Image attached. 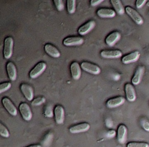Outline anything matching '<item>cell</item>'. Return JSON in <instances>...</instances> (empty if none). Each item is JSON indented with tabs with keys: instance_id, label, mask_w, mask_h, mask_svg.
<instances>
[{
	"instance_id": "cell-1",
	"label": "cell",
	"mask_w": 149,
	"mask_h": 147,
	"mask_svg": "<svg viewBox=\"0 0 149 147\" xmlns=\"http://www.w3.org/2000/svg\"><path fill=\"white\" fill-rule=\"evenodd\" d=\"M13 39L10 36L4 39V57L6 59H10L13 55Z\"/></svg>"
},
{
	"instance_id": "cell-2",
	"label": "cell",
	"mask_w": 149,
	"mask_h": 147,
	"mask_svg": "<svg viewBox=\"0 0 149 147\" xmlns=\"http://www.w3.org/2000/svg\"><path fill=\"white\" fill-rule=\"evenodd\" d=\"M47 68V64L45 62H39L29 73V77L31 79H35L40 76Z\"/></svg>"
},
{
	"instance_id": "cell-3",
	"label": "cell",
	"mask_w": 149,
	"mask_h": 147,
	"mask_svg": "<svg viewBox=\"0 0 149 147\" xmlns=\"http://www.w3.org/2000/svg\"><path fill=\"white\" fill-rule=\"evenodd\" d=\"M81 69L84 71H87V72L90 73V74H94V75H97L100 73V68L97 65L95 64L90 63L89 62H83L81 63Z\"/></svg>"
},
{
	"instance_id": "cell-4",
	"label": "cell",
	"mask_w": 149,
	"mask_h": 147,
	"mask_svg": "<svg viewBox=\"0 0 149 147\" xmlns=\"http://www.w3.org/2000/svg\"><path fill=\"white\" fill-rule=\"evenodd\" d=\"M125 12L135 21V23H136L138 25H142L143 23V17L133 8H132L131 7H125Z\"/></svg>"
},
{
	"instance_id": "cell-5",
	"label": "cell",
	"mask_w": 149,
	"mask_h": 147,
	"mask_svg": "<svg viewBox=\"0 0 149 147\" xmlns=\"http://www.w3.org/2000/svg\"><path fill=\"white\" fill-rule=\"evenodd\" d=\"M19 110L21 114L22 117L26 121H30L32 118V112L30 106L26 103H20L19 106Z\"/></svg>"
},
{
	"instance_id": "cell-6",
	"label": "cell",
	"mask_w": 149,
	"mask_h": 147,
	"mask_svg": "<svg viewBox=\"0 0 149 147\" xmlns=\"http://www.w3.org/2000/svg\"><path fill=\"white\" fill-rule=\"evenodd\" d=\"M84 42V39L80 36H69L64 39L63 44L65 46H78L82 45Z\"/></svg>"
},
{
	"instance_id": "cell-7",
	"label": "cell",
	"mask_w": 149,
	"mask_h": 147,
	"mask_svg": "<svg viewBox=\"0 0 149 147\" xmlns=\"http://www.w3.org/2000/svg\"><path fill=\"white\" fill-rule=\"evenodd\" d=\"M54 114H55V122L58 125L63 124L65 119V112H64V109L61 105H58L55 106L54 109Z\"/></svg>"
},
{
	"instance_id": "cell-8",
	"label": "cell",
	"mask_w": 149,
	"mask_h": 147,
	"mask_svg": "<svg viewBox=\"0 0 149 147\" xmlns=\"http://www.w3.org/2000/svg\"><path fill=\"white\" fill-rule=\"evenodd\" d=\"M2 104L4 106V107L5 108L6 110L12 115V116H17V110L16 109L15 106H14V104L13 103V102L8 98H2Z\"/></svg>"
},
{
	"instance_id": "cell-9",
	"label": "cell",
	"mask_w": 149,
	"mask_h": 147,
	"mask_svg": "<svg viewBox=\"0 0 149 147\" xmlns=\"http://www.w3.org/2000/svg\"><path fill=\"white\" fill-rule=\"evenodd\" d=\"M90 128V124L88 123H81L78 124V125H76L74 126H72L71 127H70L69 131L71 133H80V132H84L88 130Z\"/></svg>"
},
{
	"instance_id": "cell-10",
	"label": "cell",
	"mask_w": 149,
	"mask_h": 147,
	"mask_svg": "<svg viewBox=\"0 0 149 147\" xmlns=\"http://www.w3.org/2000/svg\"><path fill=\"white\" fill-rule=\"evenodd\" d=\"M81 65L77 62H74L71 63L70 69H71V74L73 79L74 80L79 79L81 75Z\"/></svg>"
},
{
	"instance_id": "cell-11",
	"label": "cell",
	"mask_w": 149,
	"mask_h": 147,
	"mask_svg": "<svg viewBox=\"0 0 149 147\" xmlns=\"http://www.w3.org/2000/svg\"><path fill=\"white\" fill-rule=\"evenodd\" d=\"M103 58H119L122 56V52L119 49L115 50H103L100 52Z\"/></svg>"
},
{
	"instance_id": "cell-12",
	"label": "cell",
	"mask_w": 149,
	"mask_h": 147,
	"mask_svg": "<svg viewBox=\"0 0 149 147\" xmlns=\"http://www.w3.org/2000/svg\"><path fill=\"white\" fill-rule=\"evenodd\" d=\"M95 26V22L94 20H90L89 22H87V23H85L84 25L81 26V27L79 29L78 32L80 35L81 36H84V35L87 34L89 32L91 31L93 29Z\"/></svg>"
},
{
	"instance_id": "cell-13",
	"label": "cell",
	"mask_w": 149,
	"mask_h": 147,
	"mask_svg": "<svg viewBox=\"0 0 149 147\" xmlns=\"http://www.w3.org/2000/svg\"><path fill=\"white\" fill-rule=\"evenodd\" d=\"M127 135V128L125 125H120L117 130V139L120 144H125Z\"/></svg>"
},
{
	"instance_id": "cell-14",
	"label": "cell",
	"mask_w": 149,
	"mask_h": 147,
	"mask_svg": "<svg viewBox=\"0 0 149 147\" xmlns=\"http://www.w3.org/2000/svg\"><path fill=\"white\" fill-rule=\"evenodd\" d=\"M20 90H21V92L28 100L31 101V100H33V88L30 85L27 84H22L20 85Z\"/></svg>"
},
{
	"instance_id": "cell-15",
	"label": "cell",
	"mask_w": 149,
	"mask_h": 147,
	"mask_svg": "<svg viewBox=\"0 0 149 147\" xmlns=\"http://www.w3.org/2000/svg\"><path fill=\"white\" fill-rule=\"evenodd\" d=\"M140 52L138 51H135L132 52V53H130L128 55H125L122 58V63L125 64H129L132 63L136 62L140 58Z\"/></svg>"
},
{
	"instance_id": "cell-16",
	"label": "cell",
	"mask_w": 149,
	"mask_h": 147,
	"mask_svg": "<svg viewBox=\"0 0 149 147\" xmlns=\"http://www.w3.org/2000/svg\"><path fill=\"white\" fill-rule=\"evenodd\" d=\"M125 93H126L127 98L129 101L133 102L136 100V93L132 84L128 83L125 85Z\"/></svg>"
},
{
	"instance_id": "cell-17",
	"label": "cell",
	"mask_w": 149,
	"mask_h": 147,
	"mask_svg": "<svg viewBox=\"0 0 149 147\" xmlns=\"http://www.w3.org/2000/svg\"><path fill=\"white\" fill-rule=\"evenodd\" d=\"M121 34L118 31H113L109 35L106 39V43L109 46L113 47L120 39Z\"/></svg>"
},
{
	"instance_id": "cell-18",
	"label": "cell",
	"mask_w": 149,
	"mask_h": 147,
	"mask_svg": "<svg viewBox=\"0 0 149 147\" xmlns=\"http://www.w3.org/2000/svg\"><path fill=\"white\" fill-rule=\"evenodd\" d=\"M125 102V99L124 97L119 96V97L114 98H111L110 100H108L106 102V106L110 109H113V108L118 107V106H121Z\"/></svg>"
},
{
	"instance_id": "cell-19",
	"label": "cell",
	"mask_w": 149,
	"mask_h": 147,
	"mask_svg": "<svg viewBox=\"0 0 149 147\" xmlns=\"http://www.w3.org/2000/svg\"><path fill=\"white\" fill-rule=\"evenodd\" d=\"M97 15L102 18H109V17H115L116 12L111 9L101 8L97 10Z\"/></svg>"
},
{
	"instance_id": "cell-20",
	"label": "cell",
	"mask_w": 149,
	"mask_h": 147,
	"mask_svg": "<svg viewBox=\"0 0 149 147\" xmlns=\"http://www.w3.org/2000/svg\"><path fill=\"white\" fill-rule=\"evenodd\" d=\"M144 71H145L144 66H139L137 68L136 71L135 73V75H134V77L132 79V82L134 85H138V84H140L141 79H142L143 75L144 74Z\"/></svg>"
},
{
	"instance_id": "cell-21",
	"label": "cell",
	"mask_w": 149,
	"mask_h": 147,
	"mask_svg": "<svg viewBox=\"0 0 149 147\" xmlns=\"http://www.w3.org/2000/svg\"><path fill=\"white\" fill-rule=\"evenodd\" d=\"M45 50L49 56L52 58H59L61 56L60 51L51 44H47L45 45Z\"/></svg>"
},
{
	"instance_id": "cell-22",
	"label": "cell",
	"mask_w": 149,
	"mask_h": 147,
	"mask_svg": "<svg viewBox=\"0 0 149 147\" xmlns=\"http://www.w3.org/2000/svg\"><path fill=\"white\" fill-rule=\"evenodd\" d=\"M7 71L11 81H15L17 79V69L13 62H9L7 64Z\"/></svg>"
},
{
	"instance_id": "cell-23",
	"label": "cell",
	"mask_w": 149,
	"mask_h": 147,
	"mask_svg": "<svg viewBox=\"0 0 149 147\" xmlns=\"http://www.w3.org/2000/svg\"><path fill=\"white\" fill-rule=\"evenodd\" d=\"M115 11L119 15H123L125 12V9L124 8V6L122 4V1L120 0H111V1Z\"/></svg>"
},
{
	"instance_id": "cell-24",
	"label": "cell",
	"mask_w": 149,
	"mask_h": 147,
	"mask_svg": "<svg viewBox=\"0 0 149 147\" xmlns=\"http://www.w3.org/2000/svg\"><path fill=\"white\" fill-rule=\"evenodd\" d=\"M67 10L68 13L73 14L76 11V1L75 0H68L67 1Z\"/></svg>"
},
{
	"instance_id": "cell-25",
	"label": "cell",
	"mask_w": 149,
	"mask_h": 147,
	"mask_svg": "<svg viewBox=\"0 0 149 147\" xmlns=\"http://www.w3.org/2000/svg\"><path fill=\"white\" fill-rule=\"evenodd\" d=\"M127 147H149V145L144 142H130Z\"/></svg>"
},
{
	"instance_id": "cell-26",
	"label": "cell",
	"mask_w": 149,
	"mask_h": 147,
	"mask_svg": "<svg viewBox=\"0 0 149 147\" xmlns=\"http://www.w3.org/2000/svg\"><path fill=\"white\" fill-rule=\"evenodd\" d=\"M52 138H53V134H52L51 132L48 133L43 139V141H42V144H44V146H49L50 143L52 142Z\"/></svg>"
},
{
	"instance_id": "cell-27",
	"label": "cell",
	"mask_w": 149,
	"mask_h": 147,
	"mask_svg": "<svg viewBox=\"0 0 149 147\" xmlns=\"http://www.w3.org/2000/svg\"><path fill=\"white\" fill-rule=\"evenodd\" d=\"M0 134L2 137L4 138H9L10 137V132L3 125V124H0Z\"/></svg>"
},
{
	"instance_id": "cell-28",
	"label": "cell",
	"mask_w": 149,
	"mask_h": 147,
	"mask_svg": "<svg viewBox=\"0 0 149 147\" xmlns=\"http://www.w3.org/2000/svg\"><path fill=\"white\" fill-rule=\"evenodd\" d=\"M12 87V84L10 82L1 83L0 84V93H3L4 92L8 90Z\"/></svg>"
},
{
	"instance_id": "cell-29",
	"label": "cell",
	"mask_w": 149,
	"mask_h": 147,
	"mask_svg": "<svg viewBox=\"0 0 149 147\" xmlns=\"http://www.w3.org/2000/svg\"><path fill=\"white\" fill-rule=\"evenodd\" d=\"M45 102V98L44 97H38L33 100H32V105L33 106H39Z\"/></svg>"
},
{
	"instance_id": "cell-30",
	"label": "cell",
	"mask_w": 149,
	"mask_h": 147,
	"mask_svg": "<svg viewBox=\"0 0 149 147\" xmlns=\"http://www.w3.org/2000/svg\"><path fill=\"white\" fill-rule=\"evenodd\" d=\"M54 3H55V5L56 7V8L58 9V11H62L64 8V4L63 1L62 0H55L54 1Z\"/></svg>"
},
{
	"instance_id": "cell-31",
	"label": "cell",
	"mask_w": 149,
	"mask_h": 147,
	"mask_svg": "<svg viewBox=\"0 0 149 147\" xmlns=\"http://www.w3.org/2000/svg\"><path fill=\"white\" fill-rule=\"evenodd\" d=\"M45 114L46 115V116H47V117H52L53 116V110H52V107L50 105L47 106L46 109H45Z\"/></svg>"
},
{
	"instance_id": "cell-32",
	"label": "cell",
	"mask_w": 149,
	"mask_h": 147,
	"mask_svg": "<svg viewBox=\"0 0 149 147\" xmlns=\"http://www.w3.org/2000/svg\"><path fill=\"white\" fill-rule=\"evenodd\" d=\"M141 125L142 127H143V129L146 131H148L149 132V122L147 119H141Z\"/></svg>"
},
{
	"instance_id": "cell-33",
	"label": "cell",
	"mask_w": 149,
	"mask_h": 147,
	"mask_svg": "<svg viewBox=\"0 0 149 147\" xmlns=\"http://www.w3.org/2000/svg\"><path fill=\"white\" fill-rule=\"evenodd\" d=\"M147 2L146 0H137L136 1V7L138 9L141 8L143 7L144 4Z\"/></svg>"
},
{
	"instance_id": "cell-34",
	"label": "cell",
	"mask_w": 149,
	"mask_h": 147,
	"mask_svg": "<svg viewBox=\"0 0 149 147\" xmlns=\"http://www.w3.org/2000/svg\"><path fill=\"white\" fill-rule=\"evenodd\" d=\"M103 0H91L90 1V4H91V6L94 7V6L98 5L100 3L103 2Z\"/></svg>"
},
{
	"instance_id": "cell-35",
	"label": "cell",
	"mask_w": 149,
	"mask_h": 147,
	"mask_svg": "<svg viewBox=\"0 0 149 147\" xmlns=\"http://www.w3.org/2000/svg\"><path fill=\"white\" fill-rule=\"evenodd\" d=\"M115 135H116V132L114 130H111L109 132H108L107 133V136L109 138H113Z\"/></svg>"
},
{
	"instance_id": "cell-36",
	"label": "cell",
	"mask_w": 149,
	"mask_h": 147,
	"mask_svg": "<svg viewBox=\"0 0 149 147\" xmlns=\"http://www.w3.org/2000/svg\"><path fill=\"white\" fill-rule=\"evenodd\" d=\"M106 125H107L109 127H111V126H112V122H111V121H108L107 120V122H106Z\"/></svg>"
},
{
	"instance_id": "cell-37",
	"label": "cell",
	"mask_w": 149,
	"mask_h": 147,
	"mask_svg": "<svg viewBox=\"0 0 149 147\" xmlns=\"http://www.w3.org/2000/svg\"><path fill=\"white\" fill-rule=\"evenodd\" d=\"M27 147H42L40 145H31V146H29Z\"/></svg>"
},
{
	"instance_id": "cell-38",
	"label": "cell",
	"mask_w": 149,
	"mask_h": 147,
	"mask_svg": "<svg viewBox=\"0 0 149 147\" xmlns=\"http://www.w3.org/2000/svg\"><path fill=\"white\" fill-rule=\"evenodd\" d=\"M148 6L149 7V1H148Z\"/></svg>"
},
{
	"instance_id": "cell-39",
	"label": "cell",
	"mask_w": 149,
	"mask_h": 147,
	"mask_svg": "<svg viewBox=\"0 0 149 147\" xmlns=\"http://www.w3.org/2000/svg\"><path fill=\"white\" fill-rule=\"evenodd\" d=\"M148 14H149V13H148Z\"/></svg>"
}]
</instances>
